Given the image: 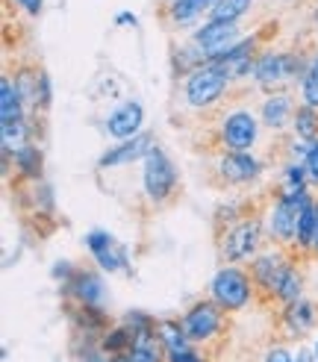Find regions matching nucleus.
I'll return each instance as SVG.
<instances>
[{
	"instance_id": "25",
	"label": "nucleus",
	"mask_w": 318,
	"mask_h": 362,
	"mask_svg": "<svg viewBox=\"0 0 318 362\" xmlns=\"http://www.w3.org/2000/svg\"><path fill=\"white\" fill-rule=\"evenodd\" d=\"M312 233H315V204L310 201L300 212V221H298V245L300 247H312Z\"/></svg>"
},
{
	"instance_id": "31",
	"label": "nucleus",
	"mask_w": 318,
	"mask_h": 362,
	"mask_svg": "<svg viewBox=\"0 0 318 362\" xmlns=\"http://www.w3.org/2000/svg\"><path fill=\"white\" fill-rule=\"evenodd\" d=\"M265 362H295V359H292V354L286 348H271L269 356H265Z\"/></svg>"
},
{
	"instance_id": "33",
	"label": "nucleus",
	"mask_w": 318,
	"mask_h": 362,
	"mask_svg": "<svg viewBox=\"0 0 318 362\" xmlns=\"http://www.w3.org/2000/svg\"><path fill=\"white\" fill-rule=\"evenodd\" d=\"M118 24H121V27H130V24H136V15H130V12H121V15H118Z\"/></svg>"
},
{
	"instance_id": "26",
	"label": "nucleus",
	"mask_w": 318,
	"mask_h": 362,
	"mask_svg": "<svg viewBox=\"0 0 318 362\" xmlns=\"http://www.w3.org/2000/svg\"><path fill=\"white\" fill-rule=\"evenodd\" d=\"M27 141V127L24 121H15V124H4V148L6 151H21Z\"/></svg>"
},
{
	"instance_id": "32",
	"label": "nucleus",
	"mask_w": 318,
	"mask_h": 362,
	"mask_svg": "<svg viewBox=\"0 0 318 362\" xmlns=\"http://www.w3.org/2000/svg\"><path fill=\"white\" fill-rule=\"evenodd\" d=\"M21 6H24L27 12H33V15H35V12L42 9V0H21Z\"/></svg>"
},
{
	"instance_id": "16",
	"label": "nucleus",
	"mask_w": 318,
	"mask_h": 362,
	"mask_svg": "<svg viewBox=\"0 0 318 362\" xmlns=\"http://www.w3.org/2000/svg\"><path fill=\"white\" fill-rule=\"evenodd\" d=\"M21 88H18V83H12L9 77H4V83H0V121L4 124H15L21 121Z\"/></svg>"
},
{
	"instance_id": "38",
	"label": "nucleus",
	"mask_w": 318,
	"mask_h": 362,
	"mask_svg": "<svg viewBox=\"0 0 318 362\" xmlns=\"http://www.w3.org/2000/svg\"><path fill=\"white\" fill-rule=\"evenodd\" d=\"M315 359H318V341H315Z\"/></svg>"
},
{
	"instance_id": "13",
	"label": "nucleus",
	"mask_w": 318,
	"mask_h": 362,
	"mask_svg": "<svg viewBox=\"0 0 318 362\" xmlns=\"http://www.w3.org/2000/svg\"><path fill=\"white\" fill-rule=\"evenodd\" d=\"M251 53H254V39H247L242 45H233L224 57L216 59V65H221L224 74L233 80V77H245V74H254V65H251Z\"/></svg>"
},
{
	"instance_id": "39",
	"label": "nucleus",
	"mask_w": 318,
	"mask_h": 362,
	"mask_svg": "<svg viewBox=\"0 0 318 362\" xmlns=\"http://www.w3.org/2000/svg\"><path fill=\"white\" fill-rule=\"evenodd\" d=\"M168 4H174V0H168Z\"/></svg>"
},
{
	"instance_id": "14",
	"label": "nucleus",
	"mask_w": 318,
	"mask_h": 362,
	"mask_svg": "<svg viewBox=\"0 0 318 362\" xmlns=\"http://www.w3.org/2000/svg\"><path fill=\"white\" fill-rule=\"evenodd\" d=\"M86 242H88V247H92V253L98 257L100 268H106V271H118V268H124V250L115 247V242H112L110 233L95 230V233H88V239H86Z\"/></svg>"
},
{
	"instance_id": "17",
	"label": "nucleus",
	"mask_w": 318,
	"mask_h": 362,
	"mask_svg": "<svg viewBox=\"0 0 318 362\" xmlns=\"http://www.w3.org/2000/svg\"><path fill=\"white\" fill-rule=\"evenodd\" d=\"M218 0H174L171 4V18L174 24H189L198 15H204L206 9H212Z\"/></svg>"
},
{
	"instance_id": "36",
	"label": "nucleus",
	"mask_w": 318,
	"mask_h": 362,
	"mask_svg": "<svg viewBox=\"0 0 318 362\" xmlns=\"http://www.w3.org/2000/svg\"><path fill=\"white\" fill-rule=\"evenodd\" d=\"M112 362H133V359H130V354H115Z\"/></svg>"
},
{
	"instance_id": "15",
	"label": "nucleus",
	"mask_w": 318,
	"mask_h": 362,
	"mask_svg": "<svg viewBox=\"0 0 318 362\" xmlns=\"http://www.w3.org/2000/svg\"><path fill=\"white\" fill-rule=\"evenodd\" d=\"M283 259H280V253H262V257L254 259V283H259L265 292H271L274 295V286L283 274Z\"/></svg>"
},
{
	"instance_id": "12",
	"label": "nucleus",
	"mask_w": 318,
	"mask_h": 362,
	"mask_svg": "<svg viewBox=\"0 0 318 362\" xmlns=\"http://www.w3.org/2000/svg\"><path fill=\"white\" fill-rule=\"evenodd\" d=\"M218 171L227 183H247V180H254L259 174V162L247 153H236L230 151L221 162H218Z\"/></svg>"
},
{
	"instance_id": "29",
	"label": "nucleus",
	"mask_w": 318,
	"mask_h": 362,
	"mask_svg": "<svg viewBox=\"0 0 318 362\" xmlns=\"http://www.w3.org/2000/svg\"><path fill=\"white\" fill-rule=\"evenodd\" d=\"M307 177L312 180V183H318V141H312L310 148H307Z\"/></svg>"
},
{
	"instance_id": "21",
	"label": "nucleus",
	"mask_w": 318,
	"mask_h": 362,
	"mask_svg": "<svg viewBox=\"0 0 318 362\" xmlns=\"http://www.w3.org/2000/svg\"><path fill=\"white\" fill-rule=\"evenodd\" d=\"M159 339H163V348L168 351V354H177V351H186L189 345H186V330H183V324H171V321H163L159 324Z\"/></svg>"
},
{
	"instance_id": "30",
	"label": "nucleus",
	"mask_w": 318,
	"mask_h": 362,
	"mask_svg": "<svg viewBox=\"0 0 318 362\" xmlns=\"http://www.w3.org/2000/svg\"><path fill=\"white\" fill-rule=\"evenodd\" d=\"M168 362H204L198 354H194V351H177V354H168Z\"/></svg>"
},
{
	"instance_id": "2",
	"label": "nucleus",
	"mask_w": 318,
	"mask_h": 362,
	"mask_svg": "<svg viewBox=\"0 0 318 362\" xmlns=\"http://www.w3.org/2000/svg\"><path fill=\"white\" fill-rule=\"evenodd\" d=\"M230 77L221 71V65L206 62L201 68H194L189 80H186V100L194 106V110H204V106H212L216 100L224 98Z\"/></svg>"
},
{
	"instance_id": "37",
	"label": "nucleus",
	"mask_w": 318,
	"mask_h": 362,
	"mask_svg": "<svg viewBox=\"0 0 318 362\" xmlns=\"http://www.w3.org/2000/svg\"><path fill=\"white\" fill-rule=\"evenodd\" d=\"M86 362H112V359H103L100 354H92V356H86Z\"/></svg>"
},
{
	"instance_id": "5",
	"label": "nucleus",
	"mask_w": 318,
	"mask_h": 362,
	"mask_svg": "<svg viewBox=\"0 0 318 362\" xmlns=\"http://www.w3.org/2000/svg\"><path fill=\"white\" fill-rule=\"evenodd\" d=\"M236 35H239V27L233 21H209L194 33V45L201 47V53L209 62H216L218 57H224V53L233 47Z\"/></svg>"
},
{
	"instance_id": "19",
	"label": "nucleus",
	"mask_w": 318,
	"mask_h": 362,
	"mask_svg": "<svg viewBox=\"0 0 318 362\" xmlns=\"http://www.w3.org/2000/svg\"><path fill=\"white\" fill-rule=\"evenodd\" d=\"M286 324L292 327V333H307L312 324H315L312 303H307V300H295V303H289V310H286Z\"/></svg>"
},
{
	"instance_id": "27",
	"label": "nucleus",
	"mask_w": 318,
	"mask_h": 362,
	"mask_svg": "<svg viewBox=\"0 0 318 362\" xmlns=\"http://www.w3.org/2000/svg\"><path fill=\"white\" fill-rule=\"evenodd\" d=\"M304 103L318 110V59L310 65L307 77H304Z\"/></svg>"
},
{
	"instance_id": "4",
	"label": "nucleus",
	"mask_w": 318,
	"mask_h": 362,
	"mask_svg": "<svg viewBox=\"0 0 318 362\" xmlns=\"http://www.w3.org/2000/svg\"><path fill=\"white\" fill-rule=\"evenodd\" d=\"M212 298L221 310H242L251 300V280L239 268H224L212 280Z\"/></svg>"
},
{
	"instance_id": "18",
	"label": "nucleus",
	"mask_w": 318,
	"mask_h": 362,
	"mask_svg": "<svg viewBox=\"0 0 318 362\" xmlns=\"http://www.w3.org/2000/svg\"><path fill=\"white\" fill-rule=\"evenodd\" d=\"M289 112H292V100L286 95H274L262 106V118L269 127H274V130H280V127L289 121Z\"/></svg>"
},
{
	"instance_id": "9",
	"label": "nucleus",
	"mask_w": 318,
	"mask_h": 362,
	"mask_svg": "<svg viewBox=\"0 0 318 362\" xmlns=\"http://www.w3.org/2000/svg\"><path fill=\"white\" fill-rule=\"evenodd\" d=\"M295 74V59L292 57H283V53H265L262 59L254 62V77L262 86H274L283 83L286 77Z\"/></svg>"
},
{
	"instance_id": "34",
	"label": "nucleus",
	"mask_w": 318,
	"mask_h": 362,
	"mask_svg": "<svg viewBox=\"0 0 318 362\" xmlns=\"http://www.w3.org/2000/svg\"><path fill=\"white\" fill-rule=\"evenodd\" d=\"M295 362H318V359H315V354H310V351H300Z\"/></svg>"
},
{
	"instance_id": "28",
	"label": "nucleus",
	"mask_w": 318,
	"mask_h": 362,
	"mask_svg": "<svg viewBox=\"0 0 318 362\" xmlns=\"http://www.w3.org/2000/svg\"><path fill=\"white\" fill-rule=\"evenodd\" d=\"M15 159L21 162V168H24L27 174H35V171H39V168H35V165H39V151H35V148H21V151H15Z\"/></svg>"
},
{
	"instance_id": "11",
	"label": "nucleus",
	"mask_w": 318,
	"mask_h": 362,
	"mask_svg": "<svg viewBox=\"0 0 318 362\" xmlns=\"http://www.w3.org/2000/svg\"><path fill=\"white\" fill-rule=\"evenodd\" d=\"M153 151V139L151 136H133V141H124L121 148L110 151L100 159V168H121V165H130L133 159H141Z\"/></svg>"
},
{
	"instance_id": "35",
	"label": "nucleus",
	"mask_w": 318,
	"mask_h": 362,
	"mask_svg": "<svg viewBox=\"0 0 318 362\" xmlns=\"http://www.w3.org/2000/svg\"><path fill=\"white\" fill-rule=\"evenodd\" d=\"M312 247L318 250V204H315V233H312Z\"/></svg>"
},
{
	"instance_id": "7",
	"label": "nucleus",
	"mask_w": 318,
	"mask_h": 362,
	"mask_svg": "<svg viewBox=\"0 0 318 362\" xmlns=\"http://www.w3.org/2000/svg\"><path fill=\"white\" fill-rule=\"evenodd\" d=\"M262 242V224L257 218H247L242 224H236L233 230L227 233V239H224V257L230 262H242L247 257H254L257 247Z\"/></svg>"
},
{
	"instance_id": "24",
	"label": "nucleus",
	"mask_w": 318,
	"mask_h": 362,
	"mask_svg": "<svg viewBox=\"0 0 318 362\" xmlns=\"http://www.w3.org/2000/svg\"><path fill=\"white\" fill-rule=\"evenodd\" d=\"M295 130L304 141H315V130H318V118H315V106H307L304 110H298L295 115Z\"/></svg>"
},
{
	"instance_id": "23",
	"label": "nucleus",
	"mask_w": 318,
	"mask_h": 362,
	"mask_svg": "<svg viewBox=\"0 0 318 362\" xmlns=\"http://www.w3.org/2000/svg\"><path fill=\"white\" fill-rule=\"evenodd\" d=\"M74 288H77V295H80V300H83L86 306H95V303H100V298H103V286H100V280H98L95 274H83Z\"/></svg>"
},
{
	"instance_id": "3",
	"label": "nucleus",
	"mask_w": 318,
	"mask_h": 362,
	"mask_svg": "<svg viewBox=\"0 0 318 362\" xmlns=\"http://www.w3.org/2000/svg\"><path fill=\"white\" fill-rule=\"evenodd\" d=\"M174 189H177V171L171 165V159L159 148H153L145 156V192L151 201L163 204L174 194Z\"/></svg>"
},
{
	"instance_id": "22",
	"label": "nucleus",
	"mask_w": 318,
	"mask_h": 362,
	"mask_svg": "<svg viewBox=\"0 0 318 362\" xmlns=\"http://www.w3.org/2000/svg\"><path fill=\"white\" fill-rule=\"evenodd\" d=\"M254 0H218L216 6H212V21H236L242 18L247 9H251Z\"/></svg>"
},
{
	"instance_id": "20",
	"label": "nucleus",
	"mask_w": 318,
	"mask_h": 362,
	"mask_svg": "<svg viewBox=\"0 0 318 362\" xmlns=\"http://www.w3.org/2000/svg\"><path fill=\"white\" fill-rule=\"evenodd\" d=\"M274 295H277L283 303L300 300V274H298L292 265L283 268V274H280V280H277V286H274Z\"/></svg>"
},
{
	"instance_id": "8",
	"label": "nucleus",
	"mask_w": 318,
	"mask_h": 362,
	"mask_svg": "<svg viewBox=\"0 0 318 362\" xmlns=\"http://www.w3.org/2000/svg\"><path fill=\"white\" fill-rule=\"evenodd\" d=\"M183 330L192 341H206L221 330V315H218V303H194L183 318Z\"/></svg>"
},
{
	"instance_id": "1",
	"label": "nucleus",
	"mask_w": 318,
	"mask_h": 362,
	"mask_svg": "<svg viewBox=\"0 0 318 362\" xmlns=\"http://www.w3.org/2000/svg\"><path fill=\"white\" fill-rule=\"evenodd\" d=\"M310 204V194L304 192V186H286L280 194V201L271 209V236L277 242H292L298 239V221L300 212Z\"/></svg>"
},
{
	"instance_id": "10",
	"label": "nucleus",
	"mask_w": 318,
	"mask_h": 362,
	"mask_svg": "<svg viewBox=\"0 0 318 362\" xmlns=\"http://www.w3.org/2000/svg\"><path fill=\"white\" fill-rule=\"evenodd\" d=\"M141 121H145V112H141V103L130 100V103H124L118 106V110L106 118V130H110L115 139H133L139 133V127Z\"/></svg>"
},
{
	"instance_id": "6",
	"label": "nucleus",
	"mask_w": 318,
	"mask_h": 362,
	"mask_svg": "<svg viewBox=\"0 0 318 362\" xmlns=\"http://www.w3.org/2000/svg\"><path fill=\"white\" fill-rule=\"evenodd\" d=\"M221 141L227 151H236V153H247L257 144V118L239 110V112H230L221 124Z\"/></svg>"
}]
</instances>
